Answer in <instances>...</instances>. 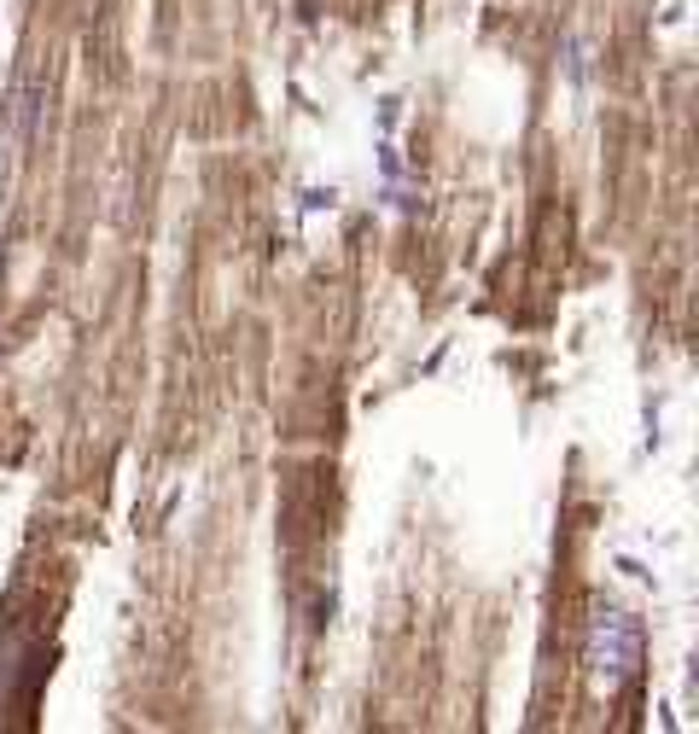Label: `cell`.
<instances>
[{
  "instance_id": "cell-1",
  "label": "cell",
  "mask_w": 699,
  "mask_h": 734,
  "mask_svg": "<svg viewBox=\"0 0 699 734\" xmlns=\"http://www.w3.org/2000/svg\"><path fill=\"white\" fill-rule=\"evenodd\" d=\"M583 665L595 676V688H624L641 665V624H635L624 606H600L595 624H589V647H583Z\"/></svg>"
}]
</instances>
